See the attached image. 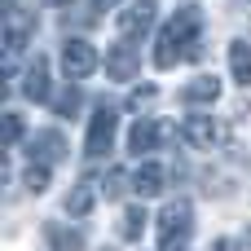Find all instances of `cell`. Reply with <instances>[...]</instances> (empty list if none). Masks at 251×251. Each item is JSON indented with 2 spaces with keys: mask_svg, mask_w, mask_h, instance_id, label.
<instances>
[{
  "mask_svg": "<svg viewBox=\"0 0 251 251\" xmlns=\"http://www.w3.org/2000/svg\"><path fill=\"white\" fill-rule=\"evenodd\" d=\"M229 75L238 88H251V44L247 40H234L229 44Z\"/></svg>",
  "mask_w": 251,
  "mask_h": 251,
  "instance_id": "5bb4252c",
  "label": "cell"
},
{
  "mask_svg": "<svg viewBox=\"0 0 251 251\" xmlns=\"http://www.w3.org/2000/svg\"><path fill=\"white\" fill-rule=\"evenodd\" d=\"M181 137H185V146H194V150H216V146L229 141V124H225V119H212V115H190V119L181 124Z\"/></svg>",
  "mask_w": 251,
  "mask_h": 251,
  "instance_id": "3957f363",
  "label": "cell"
},
{
  "mask_svg": "<svg viewBox=\"0 0 251 251\" xmlns=\"http://www.w3.org/2000/svg\"><path fill=\"white\" fill-rule=\"evenodd\" d=\"M154 101V84H141L132 97H128V110H141V106H150Z\"/></svg>",
  "mask_w": 251,
  "mask_h": 251,
  "instance_id": "7402d4cb",
  "label": "cell"
},
{
  "mask_svg": "<svg viewBox=\"0 0 251 251\" xmlns=\"http://www.w3.org/2000/svg\"><path fill=\"white\" fill-rule=\"evenodd\" d=\"M0 137H4V146H18V141H22V115H18V110H4Z\"/></svg>",
  "mask_w": 251,
  "mask_h": 251,
  "instance_id": "d6986e66",
  "label": "cell"
},
{
  "mask_svg": "<svg viewBox=\"0 0 251 251\" xmlns=\"http://www.w3.org/2000/svg\"><path fill=\"white\" fill-rule=\"evenodd\" d=\"M115 4H119V0H93V9H97V13H106V9H115Z\"/></svg>",
  "mask_w": 251,
  "mask_h": 251,
  "instance_id": "603a6c76",
  "label": "cell"
},
{
  "mask_svg": "<svg viewBox=\"0 0 251 251\" xmlns=\"http://www.w3.org/2000/svg\"><path fill=\"white\" fill-rule=\"evenodd\" d=\"M110 146H115V110H110V106H101V110L93 115V124H88L84 154H88V159H106V154H110Z\"/></svg>",
  "mask_w": 251,
  "mask_h": 251,
  "instance_id": "5b68a950",
  "label": "cell"
},
{
  "mask_svg": "<svg viewBox=\"0 0 251 251\" xmlns=\"http://www.w3.org/2000/svg\"><path fill=\"white\" fill-rule=\"evenodd\" d=\"M159 141H163V119H141V124H132V132H128V150H132V154H150Z\"/></svg>",
  "mask_w": 251,
  "mask_h": 251,
  "instance_id": "8fae6325",
  "label": "cell"
},
{
  "mask_svg": "<svg viewBox=\"0 0 251 251\" xmlns=\"http://www.w3.org/2000/svg\"><path fill=\"white\" fill-rule=\"evenodd\" d=\"M137 66H141V53L132 49V40H124V44H115V49H106V75L110 79H132L137 75Z\"/></svg>",
  "mask_w": 251,
  "mask_h": 251,
  "instance_id": "9c48e42d",
  "label": "cell"
},
{
  "mask_svg": "<svg viewBox=\"0 0 251 251\" xmlns=\"http://www.w3.org/2000/svg\"><path fill=\"white\" fill-rule=\"evenodd\" d=\"M199 57H203V13L194 4H185L163 26V35L154 44V66L159 71H172L176 62H199Z\"/></svg>",
  "mask_w": 251,
  "mask_h": 251,
  "instance_id": "6da1fadb",
  "label": "cell"
},
{
  "mask_svg": "<svg viewBox=\"0 0 251 251\" xmlns=\"http://www.w3.org/2000/svg\"><path fill=\"white\" fill-rule=\"evenodd\" d=\"M31 35H35V18H26V13L9 9V18H4V57H13V62H18V53L31 44Z\"/></svg>",
  "mask_w": 251,
  "mask_h": 251,
  "instance_id": "ba28073f",
  "label": "cell"
},
{
  "mask_svg": "<svg viewBox=\"0 0 251 251\" xmlns=\"http://www.w3.org/2000/svg\"><path fill=\"white\" fill-rule=\"evenodd\" d=\"M44 238H49V247L53 251H84V234L79 229H66V225H44Z\"/></svg>",
  "mask_w": 251,
  "mask_h": 251,
  "instance_id": "2e32d148",
  "label": "cell"
},
{
  "mask_svg": "<svg viewBox=\"0 0 251 251\" xmlns=\"http://www.w3.org/2000/svg\"><path fill=\"white\" fill-rule=\"evenodd\" d=\"M132 190H137L141 199L163 194V168H159V163H141V168H137V176H132Z\"/></svg>",
  "mask_w": 251,
  "mask_h": 251,
  "instance_id": "9a60e30c",
  "label": "cell"
},
{
  "mask_svg": "<svg viewBox=\"0 0 251 251\" xmlns=\"http://www.w3.org/2000/svg\"><path fill=\"white\" fill-rule=\"evenodd\" d=\"M101 190H106V199H119V194L128 190V172H124V168H110L106 181H101Z\"/></svg>",
  "mask_w": 251,
  "mask_h": 251,
  "instance_id": "44dd1931",
  "label": "cell"
},
{
  "mask_svg": "<svg viewBox=\"0 0 251 251\" xmlns=\"http://www.w3.org/2000/svg\"><path fill=\"white\" fill-rule=\"evenodd\" d=\"M146 225H150V216H146V207H141V203L124 207V216H119V234H124V243H137V238L146 234Z\"/></svg>",
  "mask_w": 251,
  "mask_h": 251,
  "instance_id": "e0dca14e",
  "label": "cell"
},
{
  "mask_svg": "<svg viewBox=\"0 0 251 251\" xmlns=\"http://www.w3.org/2000/svg\"><path fill=\"white\" fill-rule=\"evenodd\" d=\"M22 181H26L31 194H44V190H49V168H44V163H26V176H22Z\"/></svg>",
  "mask_w": 251,
  "mask_h": 251,
  "instance_id": "ffe728a7",
  "label": "cell"
},
{
  "mask_svg": "<svg viewBox=\"0 0 251 251\" xmlns=\"http://www.w3.org/2000/svg\"><path fill=\"white\" fill-rule=\"evenodd\" d=\"M216 251H238V247H234L229 238H221V243H216Z\"/></svg>",
  "mask_w": 251,
  "mask_h": 251,
  "instance_id": "cb8c5ba5",
  "label": "cell"
},
{
  "mask_svg": "<svg viewBox=\"0 0 251 251\" xmlns=\"http://www.w3.org/2000/svg\"><path fill=\"white\" fill-rule=\"evenodd\" d=\"M190 234H194V207L185 199L168 203L159 212V251H185Z\"/></svg>",
  "mask_w": 251,
  "mask_h": 251,
  "instance_id": "7a4b0ae2",
  "label": "cell"
},
{
  "mask_svg": "<svg viewBox=\"0 0 251 251\" xmlns=\"http://www.w3.org/2000/svg\"><path fill=\"white\" fill-rule=\"evenodd\" d=\"M93 207H97V185L84 176V181H75L71 194H66V216H88Z\"/></svg>",
  "mask_w": 251,
  "mask_h": 251,
  "instance_id": "4fadbf2b",
  "label": "cell"
},
{
  "mask_svg": "<svg viewBox=\"0 0 251 251\" xmlns=\"http://www.w3.org/2000/svg\"><path fill=\"white\" fill-rule=\"evenodd\" d=\"M97 66H101V57H97V49L88 40H66L62 44V71H66V79H88Z\"/></svg>",
  "mask_w": 251,
  "mask_h": 251,
  "instance_id": "277c9868",
  "label": "cell"
},
{
  "mask_svg": "<svg viewBox=\"0 0 251 251\" xmlns=\"http://www.w3.org/2000/svg\"><path fill=\"white\" fill-rule=\"evenodd\" d=\"M53 110H57L62 119H75V115H79V88L66 84L62 93H53Z\"/></svg>",
  "mask_w": 251,
  "mask_h": 251,
  "instance_id": "ac0fdd59",
  "label": "cell"
},
{
  "mask_svg": "<svg viewBox=\"0 0 251 251\" xmlns=\"http://www.w3.org/2000/svg\"><path fill=\"white\" fill-rule=\"evenodd\" d=\"M181 97H185V106H212V101L221 97V79H216V75H194Z\"/></svg>",
  "mask_w": 251,
  "mask_h": 251,
  "instance_id": "7c38bea8",
  "label": "cell"
},
{
  "mask_svg": "<svg viewBox=\"0 0 251 251\" xmlns=\"http://www.w3.org/2000/svg\"><path fill=\"white\" fill-rule=\"evenodd\" d=\"M26 154H31V163L53 168V163H62V159H66V137H62L57 128H44V132H35V137H31Z\"/></svg>",
  "mask_w": 251,
  "mask_h": 251,
  "instance_id": "52a82bcc",
  "label": "cell"
},
{
  "mask_svg": "<svg viewBox=\"0 0 251 251\" xmlns=\"http://www.w3.org/2000/svg\"><path fill=\"white\" fill-rule=\"evenodd\" d=\"M154 13H159L154 0H132V4L124 9V18H119V35H124V40H141V35H150Z\"/></svg>",
  "mask_w": 251,
  "mask_h": 251,
  "instance_id": "8992f818",
  "label": "cell"
},
{
  "mask_svg": "<svg viewBox=\"0 0 251 251\" xmlns=\"http://www.w3.org/2000/svg\"><path fill=\"white\" fill-rule=\"evenodd\" d=\"M44 4H53V9H66V4H71V0H44Z\"/></svg>",
  "mask_w": 251,
  "mask_h": 251,
  "instance_id": "d4e9b609",
  "label": "cell"
},
{
  "mask_svg": "<svg viewBox=\"0 0 251 251\" xmlns=\"http://www.w3.org/2000/svg\"><path fill=\"white\" fill-rule=\"evenodd\" d=\"M22 97H26V101H53V88H49V62H44V57H35V62L26 66Z\"/></svg>",
  "mask_w": 251,
  "mask_h": 251,
  "instance_id": "30bf717a",
  "label": "cell"
}]
</instances>
